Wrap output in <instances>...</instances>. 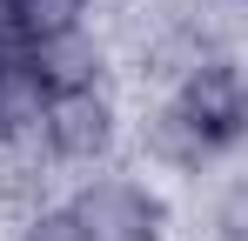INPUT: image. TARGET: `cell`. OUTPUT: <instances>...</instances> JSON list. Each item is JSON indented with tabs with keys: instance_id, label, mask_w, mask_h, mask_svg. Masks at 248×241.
Masks as SVG:
<instances>
[{
	"instance_id": "cell-1",
	"label": "cell",
	"mask_w": 248,
	"mask_h": 241,
	"mask_svg": "<svg viewBox=\"0 0 248 241\" xmlns=\"http://www.w3.org/2000/svg\"><path fill=\"white\" fill-rule=\"evenodd\" d=\"M168 107L202 134L215 161L248 148V67L235 54H195L168 87Z\"/></svg>"
},
{
	"instance_id": "cell-2",
	"label": "cell",
	"mask_w": 248,
	"mask_h": 241,
	"mask_svg": "<svg viewBox=\"0 0 248 241\" xmlns=\"http://www.w3.org/2000/svg\"><path fill=\"white\" fill-rule=\"evenodd\" d=\"M67 208L94 241H168V195L141 174H87Z\"/></svg>"
},
{
	"instance_id": "cell-3",
	"label": "cell",
	"mask_w": 248,
	"mask_h": 241,
	"mask_svg": "<svg viewBox=\"0 0 248 241\" xmlns=\"http://www.w3.org/2000/svg\"><path fill=\"white\" fill-rule=\"evenodd\" d=\"M121 141V107L108 87H67L47 101V120H41V148L47 161L61 167H101Z\"/></svg>"
},
{
	"instance_id": "cell-4",
	"label": "cell",
	"mask_w": 248,
	"mask_h": 241,
	"mask_svg": "<svg viewBox=\"0 0 248 241\" xmlns=\"http://www.w3.org/2000/svg\"><path fill=\"white\" fill-rule=\"evenodd\" d=\"M47 101H54V87H47L34 47H20L14 34H0V148L41 141Z\"/></svg>"
},
{
	"instance_id": "cell-5",
	"label": "cell",
	"mask_w": 248,
	"mask_h": 241,
	"mask_svg": "<svg viewBox=\"0 0 248 241\" xmlns=\"http://www.w3.org/2000/svg\"><path fill=\"white\" fill-rule=\"evenodd\" d=\"M87 27H94V0H20L7 20V34L20 47H54V40L87 34Z\"/></svg>"
},
{
	"instance_id": "cell-6",
	"label": "cell",
	"mask_w": 248,
	"mask_h": 241,
	"mask_svg": "<svg viewBox=\"0 0 248 241\" xmlns=\"http://www.w3.org/2000/svg\"><path fill=\"white\" fill-rule=\"evenodd\" d=\"M34 60H41V74L54 94H67V87H108V47L94 40V27L87 34H67V40H54V47H34Z\"/></svg>"
},
{
	"instance_id": "cell-7",
	"label": "cell",
	"mask_w": 248,
	"mask_h": 241,
	"mask_svg": "<svg viewBox=\"0 0 248 241\" xmlns=\"http://www.w3.org/2000/svg\"><path fill=\"white\" fill-rule=\"evenodd\" d=\"M141 134H148V154L161 161V167H181V174H202V167H215V154L202 148V134H195L188 120L174 114L168 101L148 114V127H141Z\"/></svg>"
},
{
	"instance_id": "cell-8",
	"label": "cell",
	"mask_w": 248,
	"mask_h": 241,
	"mask_svg": "<svg viewBox=\"0 0 248 241\" xmlns=\"http://www.w3.org/2000/svg\"><path fill=\"white\" fill-rule=\"evenodd\" d=\"M20 241H94L81 228V214L67 208V201H54V208H34L27 221H20Z\"/></svg>"
},
{
	"instance_id": "cell-9",
	"label": "cell",
	"mask_w": 248,
	"mask_h": 241,
	"mask_svg": "<svg viewBox=\"0 0 248 241\" xmlns=\"http://www.w3.org/2000/svg\"><path fill=\"white\" fill-rule=\"evenodd\" d=\"M215 235H221V241H248V181H235V188L221 195V208H215Z\"/></svg>"
},
{
	"instance_id": "cell-10",
	"label": "cell",
	"mask_w": 248,
	"mask_h": 241,
	"mask_svg": "<svg viewBox=\"0 0 248 241\" xmlns=\"http://www.w3.org/2000/svg\"><path fill=\"white\" fill-rule=\"evenodd\" d=\"M14 7H20V0H0V34H7V20H14Z\"/></svg>"
},
{
	"instance_id": "cell-11",
	"label": "cell",
	"mask_w": 248,
	"mask_h": 241,
	"mask_svg": "<svg viewBox=\"0 0 248 241\" xmlns=\"http://www.w3.org/2000/svg\"><path fill=\"white\" fill-rule=\"evenodd\" d=\"M221 7H248V0H221Z\"/></svg>"
}]
</instances>
